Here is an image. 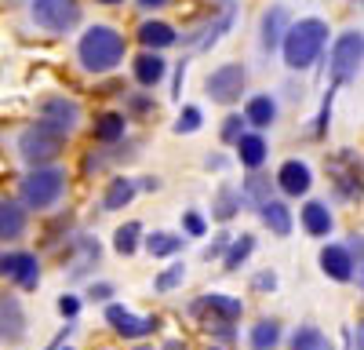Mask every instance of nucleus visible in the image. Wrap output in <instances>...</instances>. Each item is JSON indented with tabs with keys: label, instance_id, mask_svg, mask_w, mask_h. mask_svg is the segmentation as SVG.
Wrapping results in <instances>:
<instances>
[{
	"label": "nucleus",
	"instance_id": "0eeeda50",
	"mask_svg": "<svg viewBox=\"0 0 364 350\" xmlns=\"http://www.w3.org/2000/svg\"><path fill=\"white\" fill-rule=\"evenodd\" d=\"M245 77H248V73H245V66H240V63H226V66H219V70H211L204 92L211 95V102L233 106V102H240V95H245V84H248Z\"/></svg>",
	"mask_w": 364,
	"mask_h": 350
},
{
	"label": "nucleus",
	"instance_id": "bb28decb",
	"mask_svg": "<svg viewBox=\"0 0 364 350\" xmlns=\"http://www.w3.org/2000/svg\"><path fill=\"white\" fill-rule=\"evenodd\" d=\"M255 252V238H252V233H240V238L237 241H230L226 245V259H223V267L226 270H240V262H248V255Z\"/></svg>",
	"mask_w": 364,
	"mask_h": 350
},
{
	"label": "nucleus",
	"instance_id": "c03bdc74",
	"mask_svg": "<svg viewBox=\"0 0 364 350\" xmlns=\"http://www.w3.org/2000/svg\"><path fill=\"white\" fill-rule=\"evenodd\" d=\"M208 350H223V346H208Z\"/></svg>",
	"mask_w": 364,
	"mask_h": 350
},
{
	"label": "nucleus",
	"instance_id": "473e14b6",
	"mask_svg": "<svg viewBox=\"0 0 364 350\" xmlns=\"http://www.w3.org/2000/svg\"><path fill=\"white\" fill-rule=\"evenodd\" d=\"M200 121H204V117H200V110H197V106H182L178 121H175V132H178V135H190V132H197V128H200Z\"/></svg>",
	"mask_w": 364,
	"mask_h": 350
},
{
	"label": "nucleus",
	"instance_id": "a18cd8bd",
	"mask_svg": "<svg viewBox=\"0 0 364 350\" xmlns=\"http://www.w3.org/2000/svg\"><path fill=\"white\" fill-rule=\"evenodd\" d=\"M324 350H328V343H324Z\"/></svg>",
	"mask_w": 364,
	"mask_h": 350
},
{
	"label": "nucleus",
	"instance_id": "5701e85b",
	"mask_svg": "<svg viewBox=\"0 0 364 350\" xmlns=\"http://www.w3.org/2000/svg\"><path fill=\"white\" fill-rule=\"evenodd\" d=\"M135 179H124V175H117V179L106 186V193H102V208L106 212H117V208H124V204H132L135 201Z\"/></svg>",
	"mask_w": 364,
	"mask_h": 350
},
{
	"label": "nucleus",
	"instance_id": "dca6fc26",
	"mask_svg": "<svg viewBox=\"0 0 364 350\" xmlns=\"http://www.w3.org/2000/svg\"><path fill=\"white\" fill-rule=\"evenodd\" d=\"M273 179L262 171V168H255V171H248V179H245V186H240V204H252V208H262V204H269V201H277L273 197Z\"/></svg>",
	"mask_w": 364,
	"mask_h": 350
},
{
	"label": "nucleus",
	"instance_id": "f257e3e1",
	"mask_svg": "<svg viewBox=\"0 0 364 350\" xmlns=\"http://www.w3.org/2000/svg\"><path fill=\"white\" fill-rule=\"evenodd\" d=\"M324 44H328V22L324 18H299V22H291L284 29V41H281L288 70H310L321 58Z\"/></svg>",
	"mask_w": 364,
	"mask_h": 350
},
{
	"label": "nucleus",
	"instance_id": "4468645a",
	"mask_svg": "<svg viewBox=\"0 0 364 350\" xmlns=\"http://www.w3.org/2000/svg\"><path fill=\"white\" fill-rule=\"evenodd\" d=\"M29 219H26V208L15 201V197H0V245H11L26 233Z\"/></svg>",
	"mask_w": 364,
	"mask_h": 350
},
{
	"label": "nucleus",
	"instance_id": "f03ea898",
	"mask_svg": "<svg viewBox=\"0 0 364 350\" xmlns=\"http://www.w3.org/2000/svg\"><path fill=\"white\" fill-rule=\"evenodd\" d=\"M124 33H117L113 26H91L77 44V58L87 73H109L124 58Z\"/></svg>",
	"mask_w": 364,
	"mask_h": 350
},
{
	"label": "nucleus",
	"instance_id": "f704fd0d",
	"mask_svg": "<svg viewBox=\"0 0 364 350\" xmlns=\"http://www.w3.org/2000/svg\"><path fill=\"white\" fill-rule=\"evenodd\" d=\"M182 226H186V233H190V238H200V233L208 230L200 212H186V216H182Z\"/></svg>",
	"mask_w": 364,
	"mask_h": 350
},
{
	"label": "nucleus",
	"instance_id": "412c9836",
	"mask_svg": "<svg viewBox=\"0 0 364 350\" xmlns=\"http://www.w3.org/2000/svg\"><path fill=\"white\" fill-rule=\"evenodd\" d=\"M139 41L149 48V51H161V48H171L178 41V33L168 26V22H157V18H149L139 26Z\"/></svg>",
	"mask_w": 364,
	"mask_h": 350
},
{
	"label": "nucleus",
	"instance_id": "6ab92c4d",
	"mask_svg": "<svg viewBox=\"0 0 364 350\" xmlns=\"http://www.w3.org/2000/svg\"><path fill=\"white\" fill-rule=\"evenodd\" d=\"M302 230L310 238H328L331 233V208L324 201H306L302 204Z\"/></svg>",
	"mask_w": 364,
	"mask_h": 350
},
{
	"label": "nucleus",
	"instance_id": "f3484780",
	"mask_svg": "<svg viewBox=\"0 0 364 350\" xmlns=\"http://www.w3.org/2000/svg\"><path fill=\"white\" fill-rule=\"evenodd\" d=\"M22 332H26V314L15 296H4L0 299V343H15L22 339Z\"/></svg>",
	"mask_w": 364,
	"mask_h": 350
},
{
	"label": "nucleus",
	"instance_id": "58836bf2",
	"mask_svg": "<svg viewBox=\"0 0 364 350\" xmlns=\"http://www.w3.org/2000/svg\"><path fill=\"white\" fill-rule=\"evenodd\" d=\"M58 310H63V317H77L80 299H77V296H58Z\"/></svg>",
	"mask_w": 364,
	"mask_h": 350
},
{
	"label": "nucleus",
	"instance_id": "ddd939ff",
	"mask_svg": "<svg viewBox=\"0 0 364 350\" xmlns=\"http://www.w3.org/2000/svg\"><path fill=\"white\" fill-rule=\"evenodd\" d=\"M190 314L193 317L211 314V317H219V321H237L240 314H245V303L233 299V296H219V292H211V296H200V299L190 303Z\"/></svg>",
	"mask_w": 364,
	"mask_h": 350
},
{
	"label": "nucleus",
	"instance_id": "6e6552de",
	"mask_svg": "<svg viewBox=\"0 0 364 350\" xmlns=\"http://www.w3.org/2000/svg\"><path fill=\"white\" fill-rule=\"evenodd\" d=\"M0 277H11L18 288H37L41 262L33 252H0Z\"/></svg>",
	"mask_w": 364,
	"mask_h": 350
},
{
	"label": "nucleus",
	"instance_id": "9b49d317",
	"mask_svg": "<svg viewBox=\"0 0 364 350\" xmlns=\"http://www.w3.org/2000/svg\"><path fill=\"white\" fill-rule=\"evenodd\" d=\"M317 262H321V270L331 277V281H353V255L346 252V245H328V248H321V255H317ZM357 285H360V267H357Z\"/></svg>",
	"mask_w": 364,
	"mask_h": 350
},
{
	"label": "nucleus",
	"instance_id": "39448f33",
	"mask_svg": "<svg viewBox=\"0 0 364 350\" xmlns=\"http://www.w3.org/2000/svg\"><path fill=\"white\" fill-rule=\"evenodd\" d=\"M29 15H33V22L41 29H48V33H70L80 22V4L77 0H33Z\"/></svg>",
	"mask_w": 364,
	"mask_h": 350
},
{
	"label": "nucleus",
	"instance_id": "1a4fd4ad",
	"mask_svg": "<svg viewBox=\"0 0 364 350\" xmlns=\"http://www.w3.org/2000/svg\"><path fill=\"white\" fill-rule=\"evenodd\" d=\"M106 321H109V329L124 339H142L157 329V317H139L135 310L120 307V303H106Z\"/></svg>",
	"mask_w": 364,
	"mask_h": 350
},
{
	"label": "nucleus",
	"instance_id": "4be33fe9",
	"mask_svg": "<svg viewBox=\"0 0 364 350\" xmlns=\"http://www.w3.org/2000/svg\"><path fill=\"white\" fill-rule=\"evenodd\" d=\"M273 121H277V99H269V95H255V99H248V106H245V124L269 128Z\"/></svg>",
	"mask_w": 364,
	"mask_h": 350
},
{
	"label": "nucleus",
	"instance_id": "4c0bfd02",
	"mask_svg": "<svg viewBox=\"0 0 364 350\" xmlns=\"http://www.w3.org/2000/svg\"><path fill=\"white\" fill-rule=\"evenodd\" d=\"M226 245H230V238H226V233H219V238H215V241H211V245H208V252H204V259H208V262H211V259H219V255L226 252Z\"/></svg>",
	"mask_w": 364,
	"mask_h": 350
},
{
	"label": "nucleus",
	"instance_id": "423d86ee",
	"mask_svg": "<svg viewBox=\"0 0 364 350\" xmlns=\"http://www.w3.org/2000/svg\"><path fill=\"white\" fill-rule=\"evenodd\" d=\"M360 48H364L360 29H346V33L336 41V48H331V58H328V66H331V80H336V88L357 77V70H360Z\"/></svg>",
	"mask_w": 364,
	"mask_h": 350
},
{
	"label": "nucleus",
	"instance_id": "393cba45",
	"mask_svg": "<svg viewBox=\"0 0 364 350\" xmlns=\"http://www.w3.org/2000/svg\"><path fill=\"white\" fill-rule=\"evenodd\" d=\"M262 219H266V226L273 230V233H277V238H288V233H291V212H288V204L284 201H269V204H262Z\"/></svg>",
	"mask_w": 364,
	"mask_h": 350
},
{
	"label": "nucleus",
	"instance_id": "cd10ccee",
	"mask_svg": "<svg viewBox=\"0 0 364 350\" xmlns=\"http://www.w3.org/2000/svg\"><path fill=\"white\" fill-rule=\"evenodd\" d=\"M237 212H240V193H237L233 186H223V190L215 193V204H211V216H215L219 223H230Z\"/></svg>",
	"mask_w": 364,
	"mask_h": 350
},
{
	"label": "nucleus",
	"instance_id": "2f4dec72",
	"mask_svg": "<svg viewBox=\"0 0 364 350\" xmlns=\"http://www.w3.org/2000/svg\"><path fill=\"white\" fill-rule=\"evenodd\" d=\"M182 277H186V262H171L164 274H157L154 285H157V292H175L182 285Z\"/></svg>",
	"mask_w": 364,
	"mask_h": 350
},
{
	"label": "nucleus",
	"instance_id": "9d476101",
	"mask_svg": "<svg viewBox=\"0 0 364 350\" xmlns=\"http://www.w3.org/2000/svg\"><path fill=\"white\" fill-rule=\"evenodd\" d=\"M41 124L70 135V132L80 124V106H77L73 99H63V95L44 99V102H41Z\"/></svg>",
	"mask_w": 364,
	"mask_h": 350
},
{
	"label": "nucleus",
	"instance_id": "49530a36",
	"mask_svg": "<svg viewBox=\"0 0 364 350\" xmlns=\"http://www.w3.org/2000/svg\"><path fill=\"white\" fill-rule=\"evenodd\" d=\"M66 350H73V346H66Z\"/></svg>",
	"mask_w": 364,
	"mask_h": 350
},
{
	"label": "nucleus",
	"instance_id": "f8f14e48",
	"mask_svg": "<svg viewBox=\"0 0 364 350\" xmlns=\"http://www.w3.org/2000/svg\"><path fill=\"white\" fill-rule=\"evenodd\" d=\"M273 186H281L288 197H306L310 193V186H314V171H310V164L306 161H284L281 164V171H277V183Z\"/></svg>",
	"mask_w": 364,
	"mask_h": 350
},
{
	"label": "nucleus",
	"instance_id": "a19ab883",
	"mask_svg": "<svg viewBox=\"0 0 364 350\" xmlns=\"http://www.w3.org/2000/svg\"><path fill=\"white\" fill-rule=\"evenodd\" d=\"M164 350H186V343H178V339H168V343H164Z\"/></svg>",
	"mask_w": 364,
	"mask_h": 350
},
{
	"label": "nucleus",
	"instance_id": "a211bd4d",
	"mask_svg": "<svg viewBox=\"0 0 364 350\" xmlns=\"http://www.w3.org/2000/svg\"><path fill=\"white\" fill-rule=\"evenodd\" d=\"M237 157H240V164H245L248 171H255V168L266 164L269 146H266V139H262L259 132H245V135L237 139Z\"/></svg>",
	"mask_w": 364,
	"mask_h": 350
},
{
	"label": "nucleus",
	"instance_id": "b1692460",
	"mask_svg": "<svg viewBox=\"0 0 364 350\" xmlns=\"http://www.w3.org/2000/svg\"><path fill=\"white\" fill-rule=\"evenodd\" d=\"M277 343H281V321H273V317L255 321L252 332H248V346L252 350H273Z\"/></svg>",
	"mask_w": 364,
	"mask_h": 350
},
{
	"label": "nucleus",
	"instance_id": "ea45409f",
	"mask_svg": "<svg viewBox=\"0 0 364 350\" xmlns=\"http://www.w3.org/2000/svg\"><path fill=\"white\" fill-rule=\"evenodd\" d=\"M164 4H171V0H139V8H146V11H157Z\"/></svg>",
	"mask_w": 364,
	"mask_h": 350
},
{
	"label": "nucleus",
	"instance_id": "aec40b11",
	"mask_svg": "<svg viewBox=\"0 0 364 350\" xmlns=\"http://www.w3.org/2000/svg\"><path fill=\"white\" fill-rule=\"evenodd\" d=\"M164 73H168V63H164L157 51H146V55L135 58V80L142 88H157L164 80Z\"/></svg>",
	"mask_w": 364,
	"mask_h": 350
},
{
	"label": "nucleus",
	"instance_id": "7c9ffc66",
	"mask_svg": "<svg viewBox=\"0 0 364 350\" xmlns=\"http://www.w3.org/2000/svg\"><path fill=\"white\" fill-rule=\"evenodd\" d=\"M291 350H324V336L317 325H302L291 332Z\"/></svg>",
	"mask_w": 364,
	"mask_h": 350
},
{
	"label": "nucleus",
	"instance_id": "20e7f679",
	"mask_svg": "<svg viewBox=\"0 0 364 350\" xmlns=\"http://www.w3.org/2000/svg\"><path fill=\"white\" fill-rule=\"evenodd\" d=\"M63 146H66V135L63 132H55L48 124H33V128H26L18 135V154L29 168H41V164H51L58 154H63Z\"/></svg>",
	"mask_w": 364,
	"mask_h": 350
},
{
	"label": "nucleus",
	"instance_id": "2eb2a0df",
	"mask_svg": "<svg viewBox=\"0 0 364 350\" xmlns=\"http://www.w3.org/2000/svg\"><path fill=\"white\" fill-rule=\"evenodd\" d=\"M288 26H291V15H288V8H284V4L269 8V11L262 15L259 41H262V51H266V55L281 48V41H284V29H288Z\"/></svg>",
	"mask_w": 364,
	"mask_h": 350
},
{
	"label": "nucleus",
	"instance_id": "c9c22d12",
	"mask_svg": "<svg viewBox=\"0 0 364 350\" xmlns=\"http://www.w3.org/2000/svg\"><path fill=\"white\" fill-rule=\"evenodd\" d=\"M252 285H255L259 292H273V288H277V274H273V270H259V274L252 277Z\"/></svg>",
	"mask_w": 364,
	"mask_h": 350
},
{
	"label": "nucleus",
	"instance_id": "c756f323",
	"mask_svg": "<svg viewBox=\"0 0 364 350\" xmlns=\"http://www.w3.org/2000/svg\"><path fill=\"white\" fill-rule=\"evenodd\" d=\"M178 248H182V241L175 238V233H149L146 238V252L154 255V259H168V255H178Z\"/></svg>",
	"mask_w": 364,
	"mask_h": 350
},
{
	"label": "nucleus",
	"instance_id": "37998d69",
	"mask_svg": "<svg viewBox=\"0 0 364 350\" xmlns=\"http://www.w3.org/2000/svg\"><path fill=\"white\" fill-rule=\"evenodd\" d=\"M135 350H154V346H135Z\"/></svg>",
	"mask_w": 364,
	"mask_h": 350
},
{
	"label": "nucleus",
	"instance_id": "a878e982",
	"mask_svg": "<svg viewBox=\"0 0 364 350\" xmlns=\"http://www.w3.org/2000/svg\"><path fill=\"white\" fill-rule=\"evenodd\" d=\"M139 245H142V223H124V226H117V233H113V248H117V255H135L139 252Z\"/></svg>",
	"mask_w": 364,
	"mask_h": 350
},
{
	"label": "nucleus",
	"instance_id": "72a5a7b5",
	"mask_svg": "<svg viewBox=\"0 0 364 350\" xmlns=\"http://www.w3.org/2000/svg\"><path fill=\"white\" fill-rule=\"evenodd\" d=\"M240 135H245V117H240V113H230L226 121H223V142H226V146H237Z\"/></svg>",
	"mask_w": 364,
	"mask_h": 350
},
{
	"label": "nucleus",
	"instance_id": "79ce46f5",
	"mask_svg": "<svg viewBox=\"0 0 364 350\" xmlns=\"http://www.w3.org/2000/svg\"><path fill=\"white\" fill-rule=\"evenodd\" d=\"M99 4H120V0H99Z\"/></svg>",
	"mask_w": 364,
	"mask_h": 350
},
{
	"label": "nucleus",
	"instance_id": "7ed1b4c3",
	"mask_svg": "<svg viewBox=\"0 0 364 350\" xmlns=\"http://www.w3.org/2000/svg\"><path fill=\"white\" fill-rule=\"evenodd\" d=\"M18 204L22 208H33V212H51L58 201L66 197V168L58 164H41V168H29L18 183Z\"/></svg>",
	"mask_w": 364,
	"mask_h": 350
},
{
	"label": "nucleus",
	"instance_id": "c85d7f7f",
	"mask_svg": "<svg viewBox=\"0 0 364 350\" xmlns=\"http://www.w3.org/2000/svg\"><path fill=\"white\" fill-rule=\"evenodd\" d=\"M95 139H99V142L124 139V113H102L99 121H95Z\"/></svg>",
	"mask_w": 364,
	"mask_h": 350
},
{
	"label": "nucleus",
	"instance_id": "e433bc0d",
	"mask_svg": "<svg viewBox=\"0 0 364 350\" xmlns=\"http://www.w3.org/2000/svg\"><path fill=\"white\" fill-rule=\"evenodd\" d=\"M87 299H95V303H106V299H113V285H106V281L91 285V288H87Z\"/></svg>",
	"mask_w": 364,
	"mask_h": 350
}]
</instances>
